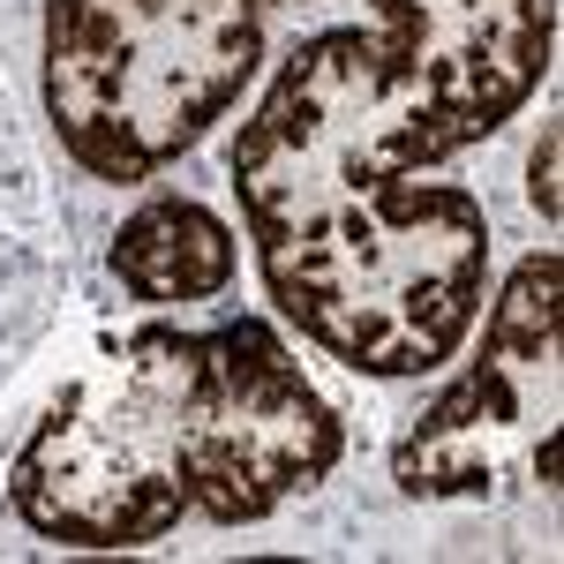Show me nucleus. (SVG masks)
Listing matches in <instances>:
<instances>
[{
    "mask_svg": "<svg viewBox=\"0 0 564 564\" xmlns=\"http://www.w3.org/2000/svg\"><path fill=\"white\" fill-rule=\"evenodd\" d=\"M384 106L377 31L302 39L241 121L226 174L271 308L354 377H430L467 347L489 286V212L459 181L369 174Z\"/></svg>",
    "mask_w": 564,
    "mask_h": 564,
    "instance_id": "obj_1",
    "label": "nucleus"
},
{
    "mask_svg": "<svg viewBox=\"0 0 564 564\" xmlns=\"http://www.w3.org/2000/svg\"><path fill=\"white\" fill-rule=\"evenodd\" d=\"M339 452V406L263 316L143 324L61 384L8 467V505L61 550H151L181 520H271L332 481Z\"/></svg>",
    "mask_w": 564,
    "mask_h": 564,
    "instance_id": "obj_2",
    "label": "nucleus"
},
{
    "mask_svg": "<svg viewBox=\"0 0 564 564\" xmlns=\"http://www.w3.org/2000/svg\"><path fill=\"white\" fill-rule=\"evenodd\" d=\"M286 0H45L39 98L90 181H151L241 106Z\"/></svg>",
    "mask_w": 564,
    "mask_h": 564,
    "instance_id": "obj_3",
    "label": "nucleus"
},
{
    "mask_svg": "<svg viewBox=\"0 0 564 564\" xmlns=\"http://www.w3.org/2000/svg\"><path fill=\"white\" fill-rule=\"evenodd\" d=\"M475 324L481 339L467 354V369L391 444V481L422 505H444V497H497L512 481V467H527V481L542 497H557L564 257L557 249L520 257Z\"/></svg>",
    "mask_w": 564,
    "mask_h": 564,
    "instance_id": "obj_4",
    "label": "nucleus"
},
{
    "mask_svg": "<svg viewBox=\"0 0 564 564\" xmlns=\"http://www.w3.org/2000/svg\"><path fill=\"white\" fill-rule=\"evenodd\" d=\"M384 15V106L361 135L369 174H430L497 135L550 76L557 0H369Z\"/></svg>",
    "mask_w": 564,
    "mask_h": 564,
    "instance_id": "obj_5",
    "label": "nucleus"
},
{
    "mask_svg": "<svg viewBox=\"0 0 564 564\" xmlns=\"http://www.w3.org/2000/svg\"><path fill=\"white\" fill-rule=\"evenodd\" d=\"M61 294H68V241L45 196V166L23 135L15 90L0 76V384L45 339Z\"/></svg>",
    "mask_w": 564,
    "mask_h": 564,
    "instance_id": "obj_6",
    "label": "nucleus"
},
{
    "mask_svg": "<svg viewBox=\"0 0 564 564\" xmlns=\"http://www.w3.org/2000/svg\"><path fill=\"white\" fill-rule=\"evenodd\" d=\"M106 263H113L121 294L166 308V302H212V294H226L241 249H234V226L212 204H196V196H151V204H135L121 218Z\"/></svg>",
    "mask_w": 564,
    "mask_h": 564,
    "instance_id": "obj_7",
    "label": "nucleus"
},
{
    "mask_svg": "<svg viewBox=\"0 0 564 564\" xmlns=\"http://www.w3.org/2000/svg\"><path fill=\"white\" fill-rule=\"evenodd\" d=\"M557 121H542V143H534V159H527V196H534V212L542 226H557Z\"/></svg>",
    "mask_w": 564,
    "mask_h": 564,
    "instance_id": "obj_8",
    "label": "nucleus"
}]
</instances>
